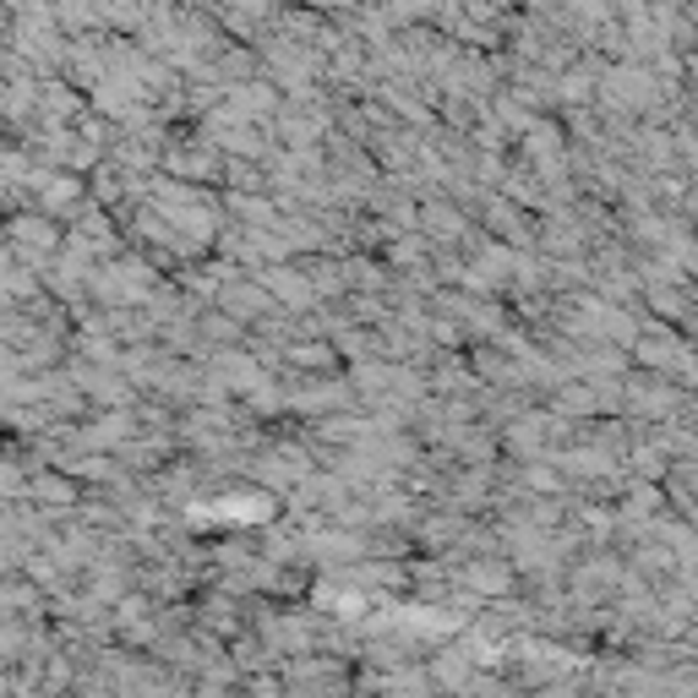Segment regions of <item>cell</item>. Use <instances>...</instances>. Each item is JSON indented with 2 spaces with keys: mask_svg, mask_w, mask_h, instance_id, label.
Returning <instances> with one entry per match:
<instances>
[{
  "mask_svg": "<svg viewBox=\"0 0 698 698\" xmlns=\"http://www.w3.org/2000/svg\"><path fill=\"white\" fill-rule=\"evenodd\" d=\"M284 410L289 415H349L356 410V388H349L344 377H306L300 388H284Z\"/></svg>",
  "mask_w": 698,
  "mask_h": 698,
  "instance_id": "cell-1",
  "label": "cell"
},
{
  "mask_svg": "<svg viewBox=\"0 0 698 698\" xmlns=\"http://www.w3.org/2000/svg\"><path fill=\"white\" fill-rule=\"evenodd\" d=\"M208 513H213V524H224V529H267V524L278 519V497H267L262 486H257V491H229V497H213Z\"/></svg>",
  "mask_w": 698,
  "mask_h": 698,
  "instance_id": "cell-2",
  "label": "cell"
},
{
  "mask_svg": "<svg viewBox=\"0 0 698 698\" xmlns=\"http://www.w3.org/2000/svg\"><path fill=\"white\" fill-rule=\"evenodd\" d=\"M159 170H164L170 180H180V186L224 180V159H219L213 148H202L197 137H191V142H170V148L159 153Z\"/></svg>",
  "mask_w": 698,
  "mask_h": 698,
  "instance_id": "cell-3",
  "label": "cell"
},
{
  "mask_svg": "<svg viewBox=\"0 0 698 698\" xmlns=\"http://www.w3.org/2000/svg\"><path fill=\"white\" fill-rule=\"evenodd\" d=\"M453 584L486 606V600H508L519 578H513V568H508L502 557H470L464 568H453Z\"/></svg>",
  "mask_w": 698,
  "mask_h": 698,
  "instance_id": "cell-4",
  "label": "cell"
},
{
  "mask_svg": "<svg viewBox=\"0 0 698 698\" xmlns=\"http://www.w3.org/2000/svg\"><path fill=\"white\" fill-rule=\"evenodd\" d=\"M213 300H219V316H229V322H240V327H246V322H267V316L278 311V306L257 289V278H246V273H240L235 284H219Z\"/></svg>",
  "mask_w": 698,
  "mask_h": 698,
  "instance_id": "cell-5",
  "label": "cell"
},
{
  "mask_svg": "<svg viewBox=\"0 0 698 698\" xmlns=\"http://www.w3.org/2000/svg\"><path fill=\"white\" fill-rule=\"evenodd\" d=\"M481 208H486V229L497 235V246H513V251H524L529 240H535V224L513 208V202H502L497 191L491 197H481Z\"/></svg>",
  "mask_w": 698,
  "mask_h": 698,
  "instance_id": "cell-6",
  "label": "cell"
},
{
  "mask_svg": "<svg viewBox=\"0 0 698 698\" xmlns=\"http://www.w3.org/2000/svg\"><path fill=\"white\" fill-rule=\"evenodd\" d=\"M426 676H432L437 693H464V687L475 682V665L464 660V649H459V638H453V644H437V655L426 660Z\"/></svg>",
  "mask_w": 698,
  "mask_h": 698,
  "instance_id": "cell-7",
  "label": "cell"
},
{
  "mask_svg": "<svg viewBox=\"0 0 698 698\" xmlns=\"http://www.w3.org/2000/svg\"><path fill=\"white\" fill-rule=\"evenodd\" d=\"M83 202H88V180H77V175H50L45 191H39V213L45 219H72Z\"/></svg>",
  "mask_w": 698,
  "mask_h": 698,
  "instance_id": "cell-8",
  "label": "cell"
},
{
  "mask_svg": "<svg viewBox=\"0 0 698 698\" xmlns=\"http://www.w3.org/2000/svg\"><path fill=\"white\" fill-rule=\"evenodd\" d=\"M262 562H273V568L300 562V529H295L289 519H273V524L262 529Z\"/></svg>",
  "mask_w": 698,
  "mask_h": 698,
  "instance_id": "cell-9",
  "label": "cell"
},
{
  "mask_svg": "<svg viewBox=\"0 0 698 698\" xmlns=\"http://www.w3.org/2000/svg\"><path fill=\"white\" fill-rule=\"evenodd\" d=\"M284 366H300V372H333L338 366V356H333V344L327 338H300V344H289L284 349Z\"/></svg>",
  "mask_w": 698,
  "mask_h": 698,
  "instance_id": "cell-10",
  "label": "cell"
},
{
  "mask_svg": "<svg viewBox=\"0 0 698 698\" xmlns=\"http://www.w3.org/2000/svg\"><path fill=\"white\" fill-rule=\"evenodd\" d=\"M551 415L562 421V415H578V421H600V404H595V394L584 388V383H562L557 394H551Z\"/></svg>",
  "mask_w": 698,
  "mask_h": 698,
  "instance_id": "cell-11",
  "label": "cell"
},
{
  "mask_svg": "<svg viewBox=\"0 0 698 698\" xmlns=\"http://www.w3.org/2000/svg\"><path fill=\"white\" fill-rule=\"evenodd\" d=\"M426 251H432V246H426L421 235H394V240H388V273H415V267L426 262Z\"/></svg>",
  "mask_w": 698,
  "mask_h": 698,
  "instance_id": "cell-12",
  "label": "cell"
},
{
  "mask_svg": "<svg viewBox=\"0 0 698 698\" xmlns=\"http://www.w3.org/2000/svg\"><path fill=\"white\" fill-rule=\"evenodd\" d=\"M55 23L61 28H99V7H61Z\"/></svg>",
  "mask_w": 698,
  "mask_h": 698,
  "instance_id": "cell-13",
  "label": "cell"
}]
</instances>
